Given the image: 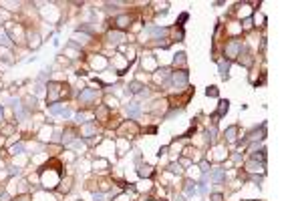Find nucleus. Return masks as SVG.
Masks as SVG:
<instances>
[{"mask_svg":"<svg viewBox=\"0 0 302 201\" xmlns=\"http://www.w3.org/2000/svg\"><path fill=\"white\" fill-rule=\"evenodd\" d=\"M61 93H67V84L54 82V84H50V91H48V99H50V101H54V99H56V95H61Z\"/></svg>","mask_w":302,"mask_h":201,"instance_id":"obj_1","label":"nucleus"},{"mask_svg":"<svg viewBox=\"0 0 302 201\" xmlns=\"http://www.w3.org/2000/svg\"><path fill=\"white\" fill-rule=\"evenodd\" d=\"M81 99H83V101H93V99H97V93H95V91H85V93L81 95Z\"/></svg>","mask_w":302,"mask_h":201,"instance_id":"obj_2","label":"nucleus"},{"mask_svg":"<svg viewBox=\"0 0 302 201\" xmlns=\"http://www.w3.org/2000/svg\"><path fill=\"white\" fill-rule=\"evenodd\" d=\"M117 22H119V26H127V22H129V18H125V16H123V18H119Z\"/></svg>","mask_w":302,"mask_h":201,"instance_id":"obj_4","label":"nucleus"},{"mask_svg":"<svg viewBox=\"0 0 302 201\" xmlns=\"http://www.w3.org/2000/svg\"><path fill=\"white\" fill-rule=\"evenodd\" d=\"M127 111H129L131 115H137V113H139V107H129Z\"/></svg>","mask_w":302,"mask_h":201,"instance_id":"obj_5","label":"nucleus"},{"mask_svg":"<svg viewBox=\"0 0 302 201\" xmlns=\"http://www.w3.org/2000/svg\"><path fill=\"white\" fill-rule=\"evenodd\" d=\"M50 113H54V115H69V111H67V109H63V107H52V109H50Z\"/></svg>","mask_w":302,"mask_h":201,"instance_id":"obj_3","label":"nucleus"}]
</instances>
